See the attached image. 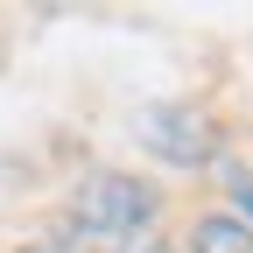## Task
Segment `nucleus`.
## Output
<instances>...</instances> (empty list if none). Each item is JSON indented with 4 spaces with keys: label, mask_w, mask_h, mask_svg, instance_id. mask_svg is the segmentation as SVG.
<instances>
[{
    "label": "nucleus",
    "mask_w": 253,
    "mask_h": 253,
    "mask_svg": "<svg viewBox=\"0 0 253 253\" xmlns=\"http://www.w3.org/2000/svg\"><path fill=\"white\" fill-rule=\"evenodd\" d=\"M162 197L141 183V176H120V169H91L71 197V239L84 253H126L134 239H148Z\"/></svg>",
    "instance_id": "nucleus-1"
},
{
    "label": "nucleus",
    "mask_w": 253,
    "mask_h": 253,
    "mask_svg": "<svg viewBox=\"0 0 253 253\" xmlns=\"http://www.w3.org/2000/svg\"><path fill=\"white\" fill-rule=\"evenodd\" d=\"M134 141L169 169H204L218 155V126L197 106H141L134 113Z\"/></svg>",
    "instance_id": "nucleus-2"
},
{
    "label": "nucleus",
    "mask_w": 253,
    "mask_h": 253,
    "mask_svg": "<svg viewBox=\"0 0 253 253\" xmlns=\"http://www.w3.org/2000/svg\"><path fill=\"white\" fill-rule=\"evenodd\" d=\"M190 253H253V225L239 211H204L190 225Z\"/></svg>",
    "instance_id": "nucleus-3"
},
{
    "label": "nucleus",
    "mask_w": 253,
    "mask_h": 253,
    "mask_svg": "<svg viewBox=\"0 0 253 253\" xmlns=\"http://www.w3.org/2000/svg\"><path fill=\"white\" fill-rule=\"evenodd\" d=\"M225 190H232V211L246 218V225H253V183H246L239 169H225Z\"/></svg>",
    "instance_id": "nucleus-4"
},
{
    "label": "nucleus",
    "mask_w": 253,
    "mask_h": 253,
    "mask_svg": "<svg viewBox=\"0 0 253 253\" xmlns=\"http://www.w3.org/2000/svg\"><path fill=\"white\" fill-rule=\"evenodd\" d=\"M21 253H84L71 232H49V239H36V246H21Z\"/></svg>",
    "instance_id": "nucleus-5"
},
{
    "label": "nucleus",
    "mask_w": 253,
    "mask_h": 253,
    "mask_svg": "<svg viewBox=\"0 0 253 253\" xmlns=\"http://www.w3.org/2000/svg\"><path fill=\"white\" fill-rule=\"evenodd\" d=\"M126 253H176V246H169V239H134Z\"/></svg>",
    "instance_id": "nucleus-6"
}]
</instances>
